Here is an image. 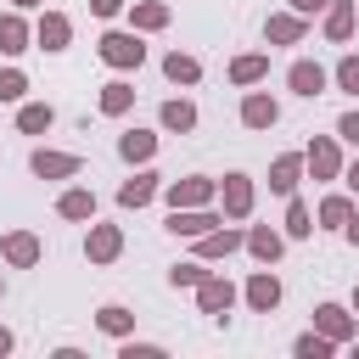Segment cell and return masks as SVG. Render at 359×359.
<instances>
[{
	"label": "cell",
	"mask_w": 359,
	"mask_h": 359,
	"mask_svg": "<svg viewBox=\"0 0 359 359\" xmlns=\"http://www.w3.org/2000/svg\"><path fill=\"white\" fill-rule=\"evenodd\" d=\"M95 50H101V62L118 67V73H140V62H146V45H140L135 28H107V34L95 39Z\"/></svg>",
	"instance_id": "cell-1"
},
{
	"label": "cell",
	"mask_w": 359,
	"mask_h": 359,
	"mask_svg": "<svg viewBox=\"0 0 359 359\" xmlns=\"http://www.w3.org/2000/svg\"><path fill=\"white\" fill-rule=\"evenodd\" d=\"M213 208H219L224 219H252V208H258V185H252V174L230 168V174L219 180V196H213Z\"/></svg>",
	"instance_id": "cell-2"
},
{
	"label": "cell",
	"mask_w": 359,
	"mask_h": 359,
	"mask_svg": "<svg viewBox=\"0 0 359 359\" xmlns=\"http://www.w3.org/2000/svg\"><path fill=\"white\" fill-rule=\"evenodd\" d=\"M303 174H309L314 185H331V180L342 174V146H337V135H314V140L303 146Z\"/></svg>",
	"instance_id": "cell-3"
},
{
	"label": "cell",
	"mask_w": 359,
	"mask_h": 359,
	"mask_svg": "<svg viewBox=\"0 0 359 359\" xmlns=\"http://www.w3.org/2000/svg\"><path fill=\"white\" fill-rule=\"evenodd\" d=\"M191 292H196V309H202V314H213V320H224V314L241 303V286H236L230 275H213V269H208Z\"/></svg>",
	"instance_id": "cell-4"
},
{
	"label": "cell",
	"mask_w": 359,
	"mask_h": 359,
	"mask_svg": "<svg viewBox=\"0 0 359 359\" xmlns=\"http://www.w3.org/2000/svg\"><path fill=\"white\" fill-rule=\"evenodd\" d=\"M163 196H168V208H208V202L219 196V180H208V174L163 180Z\"/></svg>",
	"instance_id": "cell-5"
},
{
	"label": "cell",
	"mask_w": 359,
	"mask_h": 359,
	"mask_svg": "<svg viewBox=\"0 0 359 359\" xmlns=\"http://www.w3.org/2000/svg\"><path fill=\"white\" fill-rule=\"evenodd\" d=\"M241 224H213V230H202L196 241H191V258H202V264H219V258H230V252H241Z\"/></svg>",
	"instance_id": "cell-6"
},
{
	"label": "cell",
	"mask_w": 359,
	"mask_h": 359,
	"mask_svg": "<svg viewBox=\"0 0 359 359\" xmlns=\"http://www.w3.org/2000/svg\"><path fill=\"white\" fill-rule=\"evenodd\" d=\"M241 303H247L252 314H275V309H280V275H275L269 264H258V269L247 275V286H241Z\"/></svg>",
	"instance_id": "cell-7"
},
{
	"label": "cell",
	"mask_w": 359,
	"mask_h": 359,
	"mask_svg": "<svg viewBox=\"0 0 359 359\" xmlns=\"http://www.w3.org/2000/svg\"><path fill=\"white\" fill-rule=\"evenodd\" d=\"M28 168H34V180H73V174H84V157L79 151H56V146H34Z\"/></svg>",
	"instance_id": "cell-8"
},
{
	"label": "cell",
	"mask_w": 359,
	"mask_h": 359,
	"mask_svg": "<svg viewBox=\"0 0 359 359\" xmlns=\"http://www.w3.org/2000/svg\"><path fill=\"white\" fill-rule=\"evenodd\" d=\"M213 224H224V213L208 202V208H168V219H163V230L168 236H185V241H196L202 230H213Z\"/></svg>",
	"instance_id": "cell-9"
},
{
	"label": "cell",
	"mask_w": 359,
	"mask_h": 359,
	"mask_svg": "<svg viewBox=\"0 0 359 359\" xmlns=\"http://www.w3.org/2000/svg\"><path fill=\"white\" fill-rule=\"evenodd\" d=\"M314 331H320V337H331V342L342 348V342H353V337H359V314H353V309H342V303H314Z\"/></svg>",
	"instance_id": "cell-10"
},
{
	"label": "cell",
	"mask_w": 359,
	"mask_h": 359,
	"mask_svg": "<svg viewBox=\"0 0 359 359\" xmlns=\"http://www.w3.org/2000/svg\"><path fill=\"white\" fill-rule=\"evenodd\" d=\"M34 45H39V50H50V56H56V50H67V45H73V17H67V11H50V6H39Z\"/></svg>",
	"instance_id": "cell-11"
},
{
	"label": "cell",
	"mask_w": 359,
	"mask_h": 359,
	"mask_svg": "<svg viewBox=\"0 0 359 359\" xmlns=\"http://www.w3.org/2000/svg\"><path fill=\"white\" fill-rule=\"evenodd\" d=\"M84 258H90V264H118V258H123V224H95V219H90Z\"/></svg>",
	"instance_id": "cell-12"
},
{
	"label": "cell",
	"mask_w": 359,
	"mask_h": 359,
	"mask_svg": "<svg viewBox=\"0 0 359 359\" xmlns=\"http://www.w3.org/2000/svg\"><path fill=\"white\" fill-rule=\"evenodd\" d=\"M0 258H6L11 269H34V264L45 258V241H39L34 230H6V236H0Z\"/></svg>",
	"instance_id": "cell-13"
},
{
	"label": "cell",
	"mask_w": 359,
	"mask_h": 359,
	"mask_svg": "<svg viewBox=\"0 0 359 359\" xmlns=\"http://www.w3.org/2000/svg\"><path fill=\"white\" fill-rule=\"evenodd\" d=\"M325 84H331V73H325L320 62H309V56H297V62L286 67V90H292V95H303V101L325 95Z\"/></svg>",
	"instance_id": "cell-14"
},
{
	"label": "cell",
	"mask_w": 359,
	"mask_h": 359,
	"mask_svg": "<svg viewBox=\"0 0 359 359\" xmlns=\"http://www.w3.org/2000/svg\"><path fill=\"white\" fill-rule=\"evenodd\" d=\"M157 191H163V174H157L151 163H140V168H135V174L118 185V208H146Z\"/></svg>",
	"instance_id": "cell-15"
},
{
	"label": "cell",
	"mask_w": 359,
	"mask_h": 359,
	"mask_svg": "<svg viewBox=\"0 0 359 359\" xmlns=\"http://www.w3.org/2000/svg\"><path fill=\"white\" fill-rule=\"evenodd\" d=\"M280 123V101L269 90H247L241 95V129H275Z\"/></svg>",
	"instance_id": "cell-16"
},
{
	"label": "cell",
	"mask_w": 359,
	"mask_h": 359,
	"mask_svg": "<svg viewBox=\"0 0 359 359\" xmlns=\"http://www.w3.org/2000/svg\"><path fill=\"white\" fill-rule=\"evenodd\" d=\"M264 39H269V45H303V39H309V17H297V11H269V17H264Z\"/></svg>",
	"instance_id": "cell-17"
},
{
	"label": "cell",
	"mask_w": 359,
	"mask_h": 359,
	"mask_svg": "<svg viewBox=\"0 0 359 359\" xmlns=\"http://www.w3.org/2000/svg\"><path fill=\"white\" fill-rule=\"evenodd\" d=\"M34 45V28H28V17L11 6V11H0V56H22Z\"/></svg>",
	"instance_id": "cell-18"
},
{
	"label": "cell",
	"mask_w": 359,
	"mask_h": 359,
	"mask_svg": "<svg viewBox=\"0 0 359 359\" xmlns=\"http://www.w3.org/2000/svg\"><path fill=\"white\" fill-rule=\"evenodd\" d=\"M123 11H129V28H135V34H163V28H168V17H174L163 0H129Z\"/></svg>",
	"instance_id": "cell-19"
},
{
	"label": "cell",
	"mask_w": 359,
	"mask_h": 359,
	"mask_svg": "<svg viewBox=\"0 0 359 359\" xmlns=\"http://www.w3.org/2000/svg\"><path fill=\"white\" fill-rule=\"evenodd\" d=\"M157 123H163L168 135H191V129H196V101H191V95H168V101L157 107Z\"/></svg>",
	"instance_id": "cell-20"
},
{
	"label": "cell",
	"mask_w": 359,
	"mask_h": 359,
	"mask_svg": "<svg viewBox=\"0 0 359 359\" xmlns=\"http://www.w3.org/2000/svg\"><path fill=\"white\" fill-rule=\"evenodd\" d=\"M241 252H252L258 264H275V258L286 252V236H280V230H269V224H252V230L241 236Z\"/></svg>",
	"instance_id": "cell-21"
},
{
	"label": "cell",
	"mask_w": 359,
	"mask_h": 359,
	"mask_svg": "<svg viewBox=\"0 0 359 359\" xmlns=\"http://www.w3.org/2000/svg\"><path fill=\"white\" fill-rule=\"evenodd\" d=\"M320 22H325V39H331V45H342V39H353L359 11H353V0H331V6L320 11Z\"/></svg>",
	"instance_id": "cell-22"
},
{
	"label": "cell",
	"mask_w": 359,
	"mask_h": 359,
	"mask_svg": "<svg viewBox=\"0 0 359 359\" xmlns=\"http://www.w3.org/2000/svg\"><path fill=\"white\" fill-rule=\"evenodd\" d=\"M118 157H123L129 168L151 163V157H157V135H151V129H123V135H118Z\"/></svg>",
	"instance_id": "cell-23"
},
{
	"label": "cell",
	"mask_w": 359,
	"mask_h": 359,
	"mask_svg": "<svg viewBox=\"0 0 359 359\" xmlns=\"http://www.w3.org/2000/svg\"><path fill=\"white\" fill-rule=\"evenodd\" d=\"M297 180H303V151H280V157L269 163V191H275V196H292Z\"/></svg>",
	"instance_id": "cell-24"
},
{
	"label": "cell",
	"mask_w": 359,
	"mask_h": 359,
	"mask_svg": "<svg viewBox=\"0 0 359 359\" xmlns=\"http://www.w3.org/2000/svg\"><path fill=\"white\" fill-rule=\"evenodd\" d=\"M95 208H101V202H95V191H84V185H67V191L56 196V213H62V219H73V224H90V219H95Z\"/></svg>",
	"instance_id": "cell-25"
},
{
	"label": "cell",
	"mask_w": 359,
	"mask_h": 359,
	"mask_svg": "<svg viewBox=\"0 0 359 359\" xmlns=\"http://www.w3.org/2000/svg\"><path fill=\"white\" fill-rule=\"evenodd\" d=\"M95 331L112 337V342L135 337V309H123V303H101V309H95Z\"/></svg>",
	"instance_id": "cell-26"
},
{
	"label": "cell",
	"mask_w": 359,
	"mask_h": 359,
	"mask_svg": "<svg viewBox=\"0 0 359 359\" xmlns=\"http://www.w3.org/2000/svg\"><path fill=\"white\" fill-rule=\"evenodd\" d=\"M95 107H101V118H123V112L135 107V84H129V79H107L101 95H95Z\"/></svg>",
	"instance_id": "cell-27"
},
{
	"label": "cell",
	"mask_w": 359,
	"mask_h": 359,
	"mask_svg": "<svg viewBox=\"0 0 359 359\" xmlns=\"http://www.w3.org/2000/svg\"><path fill=\"white\" fill-rule=\"evenodd\" d=\"M163 79L191 90V84H202V62H196L191 50H168V56H163Z\"/></svg>",
	"instance_id": "cell-28"
},
{
	"label": "cell",
	"mask_w": 359,
	"mask_h": 359,
	"mask_svg": "<svg viewBox=\"0 0 359 359\" xmlns=\"http://www.w3.org/2000/svg\"><path fill=\"white\" fill-rule=\"evenodd\" d=\"M56 123V107L50 101H17V129L22 135H45Z\"/></svg>",
	"instance_id": "cell-29"
},
{
	"label": "cell",
	"mask_w": 359,
	"mask_h": 359,
	"mask_svg": "<svg viewBox=\"0 0 359 359\" xmlns=\"http://www.w3.org/2000/svg\"><path fill=\"white\" fill-rule=\"evenodd\" d=\"M280 236H286V241H309V236H314V213H309V202H303L297 191L286 196V230H280Z\"/></svg>",
	"instance_id": "cell-30"
},
{
	"label": "cell",
	"mask_w": 359,
	"mask_h": 359,
	"mask_svg": "<svg viewBox=\"0 0 359 359\" xmlns=\"http://www.w3.org/2000/svg\"><path fill=\"white\" fill-rule=\"evenodd\" d=\"M258 79H269V56H264V50H247V56L230 62V84L247 90V84H258Z\"/></svg>",
	"instance_id": "cell-31"
},
{
	"label": "cell",
	"mask_w": 359,
	"mask_h": 359,
	"mask_svg": "<svg viewBox=\"0 0 359 359\" xmlns=\"http://www.w3.org/2000/svg\"><path fill=\"white\" fill-rule=\"evenodd\" d=\"M348 213H353V196H348V191H331V196L320 202V213H314V219H320L314 230H342V224H348Z\"/></svg>",
	"instance_id": "cell-32"
},
{
	"label": "cell",
	"mask_w": 359,
	"mask_h": 359,
	"mask_svg": "<svg viewBox=\"0 0 359 359\" xmlns=\"http://www.w3.org/2000/svg\"><path fill=\"white\" fill-rule=\"evenodd\" d=\"M292 353H297V359H331V353H337V342H331V337H320V331L309 325V331L292 342Z\"/></svg>",
	"instance_id": "cell-33"
},
{
	"label": "cell",
	"mask_w": 359,
	"mask_h": 359,
	"mask_svg": "<svg viewBox=\"0 0 359 359\" xmlns=\"http://www.w3.org/2000/svg\"><path fill=\"white\" fill-rule=\"evenodd\" d=\"M0 101H6V107L28 101V73H22V67H0Z\"/></svg>",
	"instance_id": "cell-34"
},
{
	"label": "cell",
	"mask_w": 359,
	"mask_h": 359,
	"mask_svg": "<svg viewBox=\"0 0 359 359\" xmlns=\"http://www.w3.org/2000/svg\"><path fill=\"white\" fill-rule=\"evenodd\" d=\"M331 84H337L342 95H359V50H348V56L331 67Z\"/></svg>",
	"instance_id": "cell-35"
},
{
	"label": "cell",
	"mask_w": 359,
	"mask_h": 359,
	"mask_svg": "<svg viewBox=\"0 0 359 359\" xmlns=\"http://www.w3.org/2000/svg\"><path fill=\"white\" fill-rule=\"evenodd\" d=\"M202 275H208V264H202V258H185V264H174V269H168V286L180 292V286H196Z\"/></svg>",
	"instance_id": "cell-36"
},
{
	"label": "cell",
	"mask_w": 359,
	"mask_h": 359,
	"mask_svg": "<svg viewBox=\"0 0 359 359\" xmlns=\"http://www.w3.org/2000/svg\"><path fill=\"white\" fill-rule=\"evenodd\" d=\"M118 359H163V342H135V337H123V342H118Z\"/></svg>",
	"instance_id": "cell-37"
},
{
	"label": "cell",
	"mask_w": 359,
	"mask_h": 359,
	"mask_svg": "<svg viewBox=\"0 0 359 359\" xmlns=\"http://www.w3.org/2000/svg\"><path fill=\"white\" fill-rule=\"evenodd\" d=\"M337 140H348V146H359V107H348V112L337 118Z\"/></svg>",
	"instance_id": "cell-38"
},
{
	"label": "cell",
	"mask_w": 359,
	"mask_h": 359,
	"mask_svg": "<svg viewBox=\"0 0 359 359\" xmlns=\"http://www.w3.org/2000/svg\"><path fill=\"white\" fill-rule=\"evenodd\" d=\"M331 0H286V11H297V17H320Z\"/></svg>",
	"instance_id": "cell-39"
},
{
	"label": "cell",
	"mask_w": 359,
	"mask_h": 359,
	"mask_svg": "<svg viewBox=\"0 0 359 359\" xmlns=\"http://www.w3.org/2000/svg\"><path fill=\"white\" fill-rule=\"evenodd\" d=\"M337 180L348 185V196H359V157H353V163H342V174H337Z\"/></svg>",
	"instance_id": "cell-40"
},
{
	"label": "cell",
	"mask_w": 359,
	"mask_h": 359,
	"mask_svg": "<svg viewBox=\"0 0 359 359\" xmlns=\"http://www.w3.org/2000/svg\"><path fill=\"white\" fill-rule=\"evenodd\" d=\"M123 6H129V0H90V11H95V17H118Z\"/></svg>",
	"instance_id": "cell-41"
},
{
	"label": "cell",
	"mask_w": 359,
	"mask_h": 359,
	"mask_svg": "<svg viewBox=\"0 0 359 359\" xmlns=\"http://www.w3.org/2000/svg\"><path fill=\"white\" fill-rule=\"evenodd\" d=\"M342 241H348V247H359V208L348 213V224H342Z\"/></svg>",
	"instance_id": "cell-42"
},
{
	"label": "cell",
	"mask_w": 359,
	"mask_h": 359,
	"mask_svg": "<svg viewBox=\"0 0 359 359\" xmlns=\"http://www.w3.org/2000/svg\"><path fill=\"white\" fill-rule=\"evenodd\" d=\"M11 348H17V337H11L6 325H0V353H11Z\"/></svg>",
	"instance_id": "cell-43"
},
{
	"label": "cell",
	"mask_w": 359,
	"mask_h": 359,
	"mask_svg": "<svg viewBox=\"0 0 359 359\" xmlns=\"http://www.w3.org/2000/svg\"><path fill=\"white\" fill-rule=\"evenodd\" d=\"M11 6H17V11H39L45 0H11Z\"/></svg>",
	"instance_id": "cell-44"
},
{
	"label": "cell",
	"mask_w": 359,
	"mask_h": 359,
	"mask_svg": "<svg viewBox=\"0 0 359 359\" xmlns=\"http://www.w3.org/2000/svg\"><path fill=\"white\" fill-rule=\"evenodd\" d=\"M348 309H353V314H359V286H353V303H348Z\"/></svg>",
	"instance_id": "cell-45"
},
{
	"label": "cell",
	"mask_w": 359,
	"mask_h": 359,
	"mask_svg": "<svg viewBox=\"0 0 359 359\" xmlns=\"http://www.w3.org/2000/svg\"><path fill=\"white\" fill-rule=\"evenodd\" d=\"M0 297H6V280H0Z\"/></svg>",
	"instance_id": "cell-46"
},
{
	"label": "cell",
	"mask_w": 359,
	"mask_h": 359,
	"mask_svg": "<svg viewBox=\"0 0 359 359\" xmlns=\"http://www.w3.org/2000/svg\"><path fill=\"white\" fill-rule=\"evenodd\" d=\"M353 11H359V0H353Z\"/></svg>",
	"instance_id": "cell-47"
},
{
	"label": "cell",
	"mask_w": 359,
	"mask_h": 359,
	"mask_svg": "<svg viewBox=\"0 0 359 359\" xmlns=\"http://www.w3.org/2000/svg\"><path fill=\"white\" fill-rule=\"evenodd\" d=\"M353 353H359V348H353Z\"/></svg>",
	"instance_id": "cell-48"
}]
</instances>
